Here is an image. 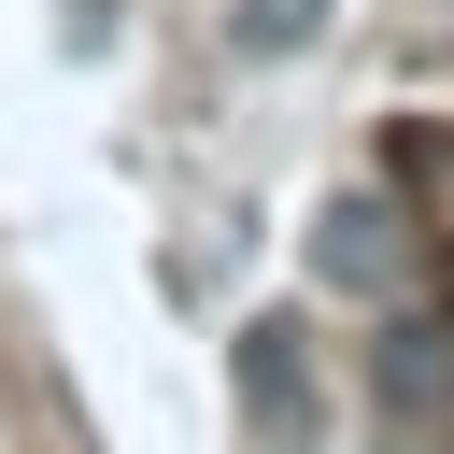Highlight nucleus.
<instances>
[{
	"mask_svg": "<svg viewBox=\"0 0 454 454\" xmlns=\"http://www.w3.org/2000/svg\"><path fill=\"white\" fill-rule=\"evenodd\" d=\"M312 270H326V284H355V298L411 284V241H397V199H369V184H355V199H326V213H312Z\"/></svg>",
	"mask_w": 454,
	"mask_h": 454,
	"instance_id": "1",
	"label": "nucleus"
},
{
	"mask_svg": "<svg viewBox=\"0 0 454 454\" xmlns=\"http://www.w3.org/2000/svg\"><path fill=\"white\" fill-rule=\"evenodd\" d=\"M227 369H241L255 440H270V454H298V440H312V369H298V326H270V312H255V326L227 340Z\"/></svg>",
	"mask_w": 454,
	"mask_h": 454,
	"instance_id": "2",
	"label": "nucleus"
},
{
	"mask_svg": "<svg viewBox=\"0 0 454 454\" xmlns=\"http://www.w3.org/2000/svg\"><path fill=\"white\" fill-rule=\"evenodd\" d=\"M326 14H340V0H227V57H255V71H270V57H312Z\"/></svg>",
	"mask_w": 454,
	"mask_h": 454,
	"instance_id": "3",
	"label": "nucleus"
}]
</instances>
